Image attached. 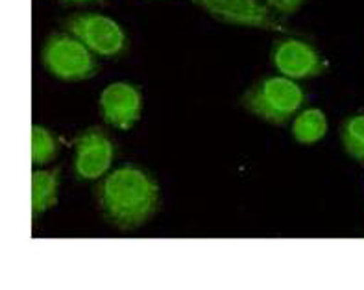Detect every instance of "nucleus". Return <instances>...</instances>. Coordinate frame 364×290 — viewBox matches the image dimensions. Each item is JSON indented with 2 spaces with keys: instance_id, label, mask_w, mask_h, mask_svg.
<instances>
[{
  "instance_id": "nucleus-6",
  "label": "nucleus",
  "mask_w": 364,
  "mask_h": 290,
  "mask_svg": "<svg viewBox=\"0 0 364 290\" xmlns=\"http://www.w3.org/2000/svg\"><path fill=\"white\" fill-rule=\"evenodd\" d=\"M272 61L279 74L291 80L318 78L329 67L313 45L298 37L277 39L272 48Z\"/></svg>"
},
{
  "instance_id": "nucleus-4",
  "label": "nucleus",
  "mask_w": 364,
  "mask_h": 290,
  "mask_svg": "<svg viewBox=\"0 0 364 290\" xmlns=\"http://www.w3.org/2000/svg\"><path fill=\"white\" fill-rule=\"evenodd\" d=\"M65 32L78 37L92 54L102 58H117L128 48V37L117 21L100 14H73L65 18Z\"/></svg>"
},
{
  "instance_id": "nucleus-14",
  "label": "nucleus",
  "mask_w": 364,
  "mask_h": 290,
  "mask_svg": "<svg viewBox=\"0 0 364 290\" xmlns=\"http://www.w3.org/2000/svg\"><path fill=\"white\" fill-rule=\"evenodd\" d=\"M67 2H78V4H83V2H95V0H67Z\"/></svg>"
},
{
  "instance_id": "nucleus-10",
  "label": "nucleus",
  "mask_w": 364,
  "mask_h": 290,
  "mask_svg": "<svg viewBox=\"0 0 364 290\" xmlns=\"http://www.w3.org/2000/svg\"><path fill=\"white\" fill-rule=\"evenodd\" d=\"M328 134V119L322 109L311 107L296 115L292 122V137L300 144H314Z\"/></svg>"
},
{
  "instance_id": "nucleus-12",
  "label": "nucleus",
  "mask_w": 364,
  "mask_h": 290,
  "mask_svg": "<svg viewBox=\"0 0 364 290\" xmlns=\"http://www.w3.org/2000/svg\"><path fill=\"white\" fill-rule=\"evenodd\" d=\"M32 163L37 166L48 165L54 161L55 154H58V139L54 137L50 129L43 128V126H32Z\"/></svg>"
},
{
  "instance_id": "nucleus-2",
  "label": "nucleus",
  "mask_w": 364,
  "mask_h": 290,
  "mask_svg": "<svg viewBox=\"0 0 364 290\" xmlns=\"http://www.w3.org/2000/svg\"><path fill=\"white\" fill-rule=\"evenodd\" d=\"M250 115L274 126L287 124L305 104L304 89L287 76H267L250 85L239 100Z\"/></svg>"
},
{
  "instance_id": "nucleus-9",
  "label": "nucleus",
  "mask_w": 364,
  "mask_h": 290,
  "mask_svg": "<svg viewBox=\"0 0 364 290\" xmlns=\"http://www.w3.org/2000/svg\"><path fill=\"white\" fill-rule=\"evenodd\" d=\"M58 187H60V168L50 171H36L32 174V213L39 217L58 202Z\"/></svg>"
},
{
  "instance_id": "nucleus-5",
  "label": "nucleus",
  "mask_w": 364,
  "mask_h": 290,
  "mask_svg": "<svg viewBox=\"0 0 364 290\" xmlns=\"http://www.w3.org/2000/svg\"><path fill=\"white\" fill-rule=\"evenodd\" d=\"M191 2L222 23L257 28L268 32H292L274 15L272 9L259 0H191Z\"/></svg>"
},
{
  "instance_id": "nucleus-1",
  "label": "nucleus",
  "mask_w": 364,
  "mask_h": 290,
  "mask_svg": "<svg viewBox=\"0 0 364 290\" xmlns=\"http://www.w3.org/2000/svg\"><path fill=\"white\" fill-rule=\"evenodd\" d=\"M95 196L104 220L122 231L144 226L159 208L156 180L134 165L120 166L102 178Z\"/></svg>"
},
{
  "instance_id": "nucleus-7",
  "label": "nucleus",
  "mask_w": 364,
  "mask_h": 290,
  "mask_svg": "<svg viewBox=\"0 0 364 290\" xmlns=\"http://www.w3.org/2000/svg\"><path fill=\"white\" fill-rule=\"evenodd\" d=\"M113 143L102 128H87L74 141V174L83 181L100 180L113 163Z\"/></svg>"
},
{
  "instance_id": "nucleus-3",
  "label": "nucleus",
  "mask_w": 364,
  "mask_h": 290,
  "mask_svg": "<svg viewBox=\"0 0 364 290\" xmlns=\"http://www.w3.org/2000/svg\"><path fill=\"white\" fill-rule=\"evenodd\" d=\"M41 61L48 72L63 82L95 78L98 63L87 46L69 32H52L41 50Z\"/></svg>"
},
{
  "instance_id": "nucleus-8",
  "label": "nucleus",
  "mask_w": 364,
  "mask_h": 290,
  "mask_svg": "<svg viewBox=\"0 0 364 290\" xmlns=\"http://www.w3.org/2000/svg\"><path fill=\"white\" fill-rule=\"evenodd\" d=\"M98 107L107 124L117 129H132L141 120L143 97L132 83L115 82L102 91Z\"/></svg>"
},
{
  "instance_id": "nucleus-13",
  "label": "nucleus",
  "mask_w": 364,
  "mask_h": 290,
  "mask_svg": "<svg viewBox=\"0 0 364 290\" xmlns=\"http://www.w3.org/2000/svg\"><path fill=\"white\" fill-rule=\"evenodd\" d=\"M305 0H267V6L272 9L274 14L283 15V17H291L296 11H300Z\"/></svg>"
},
{
  "instance_id": "nucleus-11",
  "label": "nucleus",
  "mask_w": 364,
  "mask_h": 290,
  "mask_svg": "<svg viewBox=\"0 0 364 290\" xmlns=\"http://www.w3.org/2000/svg\"><path fill=\"white\" fill-rule=\"evenodd\" d=\"M341 141L348 156L364 163V115L348 117L342 122Z\"/></svg>"
}]
</instances>
